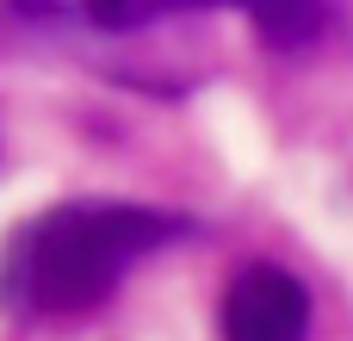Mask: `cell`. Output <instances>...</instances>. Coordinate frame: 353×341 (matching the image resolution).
I'll list each match as a JSON object with an SVG mask.
<instances>
[{
	"mask_svg": "<svg viewBox=\"0 0 353 341\" xmlns=\"http://www.w3.org/2000/svg\"><path fill=\"white\" fill-rule=\"evenodd\" d=\"M199 236L192 217L124 205V199H68L37 211L0 242V311L6 317H87L99 311L137 261Z\"/></svg>",
	"mask_w": 353,
	"mask_h": 341,
	"instance_id": "1",
	"label": "cell"
},
{
	"mask_svg": "<svg viewBox=\"0 0 353 341\" xmlns=\"http://www.w3.org/2000/svg\"><path fill=\"white\" fill-rule=\"evenodd\" d=\"M310 329V292L273 267V261H248L230 292H223V341H304Z\"/></svg>",
	"mask_w": 353,
	"mask_h": 341,
	"instance_id": "2",
	"label": "cell"
},
{
	"mask_svg": "<svg viewBox=\"0 0 353 341\" xmlns=\"http://www.w3.org/2000/svg\"><path fill=\"white\" fill-rule=\"evenodd\" d=\"M242 6H248V25H254L261 43H273V50H298V43L323 37L335 0H242Z\"/></svg>",
	"mask_w": 353,
	"mask_h": 341,
	"instance_id": "3",
	"label": "cell"
},
{
	"mask_svg": "<svg viewBox=\"0 0 353 341\" xmlns=\"http://www.w3.org/2000/svg\"><path fill=\"white\" fill-rule=\"evenodd\" d=\"M81 12L99 25V31H130L149 19V0H81Z\"/></svg>",
	"mask_w": 353,
	"mask_h": 341,
	"instance_id": "4",
	"label": "cell"
}]
</instances>
